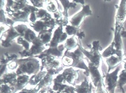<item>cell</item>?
<instances>
[{"label":"cell","mask_w":126,"mask_h":93,"mask_svg":"<svg viewBox=\"0 0 126 93\" xmlns=\"http://www.w3.org/2000/svg\"><path fill=\"white\" fill-rule=\"evenodd\" d=\"M15 61L18 64V67L15 72L18 76L21 75H33L39 73L41 69L40 61L35 57L16 59Z\"/></svg>","instance_id":"cell-1"},{"label":"cell","mask_w":126,"mask_h":93,"mask_svg":"<svg viewBox=\"0 0 126 93\" xmlns=\"http://www.w3.org/2000/svg\"><path fill=\"white\" fill-rule=\"evenodd\" d=\"M78 47L86 58L89 60L90 63L98 68L100 67L102 58L100 52L102 50V47L101 46L100 41H93L92 42L90 51H88L82 46L80 40H78Z\"/></svg>","instance_id":"cell-2"},{"label":"cell","mask_w":126,"mask_h":93,"mask_svg":"<svg viewBox=\"0 0 126 93\" xmlns=\"http://www.w3.org/2000/svg\"><path fill=\"white\" fill-rule=\"evenodd\" d=\"M63 56L70 57L73 60V63L71 67L78 68L79 69L84 70V75L86 77H89L90 76L88 66H87L84 62V55L80 50L79 47L78 46L77 49L73 52H70V51L66 50L64 53Z\"/></svg>","instance_id":"cell-3"},{"label":"cell","mask_w":126,"mask_h":93,"mask_svg":"<svg viewBox=\"0 0 126 93\" xmlns=\"http://www.w3.org/2000/svg\"><path fill=\"white\" fill-rule=\"evenodd\" d=\"M88 66L89 68L92 82L96 88L95 93H105L106 90L104 82V77L101 75L98 68L91 63H89Z\"/></svg>","instance_id":"cell-4"},{"label":"cell","mask_w":126,"mask_h":93,"mask_svg":"<svg viewBox=\"0 0 126 93\" xmlns=\"http://www.w3.org/2000/svg\"><path fill=\"white\" fill-rule=\"evenodd\" d=\"M121 69V65L116 67L111 72L107 73L103 77L105 79V86L106 93H114L115 88L118 86V73Z\"/></svg>","instance_id":"cell-5"},{"label":"cell","mask_w":126,"mask_h":93,"mask_svg":"<svg viewBox=\"0 0 126 93\" xmlns=\"http://www.w3.org/2000/svg\"><path fill=\"white\" fill-rule=\"evenodd\" d=\"M32 45L30 47L29 50H23L19 52L18 53L22 58H29V57H35L41 54L45 51V46L42 43V42L38 39V37L32 42Z\"/></svg>","instance_id":"cell-6"},{"label":"cell","mask_w":126,"mask_h":93,"mask_svg":"<svg viewBox=\"0 0 126 93\" xmlns=\"http://www.w3.org/2000/svg\"><path fill=\"white\" fill-rule=\"evenodd\" d=\"M92 15V11L91 9L90 5H84L82 7L81 10L74 15L69 20V22L72 26L75 27L79 28L82 22L84 19L85 17L91 16Z\"/></svg>","instance_id":"cell-7"},{"label":"cell","mask_w":126,"mask_h":93,"mask_svg":"<svg viewBox=\"0 0 126 93\" xmlns=\"http://www.w3.org/2000/svg\"><path fill=\"white\" fill-rule=\"evenodd\" d=\"M20 35L15 29L14 27L10 26L9 29L1 35V44L3 47H9L11 46V41L15 38H18Z\"/></svg>","instance_id":"cell-8"},{"label":"cell","mask_w":126,"mask_h":93,"mask_svg":"<svg viewBox=\"0 0 126 93\" xmlns=\"http://www.w3.org/2000/svg\"><path fill=\"white\" fill-rule=\"evenodd\" d=\"M63 27H58L55 30L50 42L46 46H49V47H53V48L57 47L59 46V43L66 41L67 39L68 35L66 32H63Z\"/></svg>","instance_id":"cell-9"},{"label":"cell","mask_w":126,"mask_h":93,"mask_svg":"<svg viewBox=\"0 0 126 93\" xmlns=\"http://www.w3.org/2000/svg\"><path fill=\"white\" fill-rule=\"evenodd\" d=\"M126 20V1H120L115 16V26L123 27Z\"/></svg>","instance_id":"cell-10"},{"label":"cell","mask_w":126,"mask_h":93,"mask_svg":"<svg viewBox=\"0 0 126 93\" xmlns=\"http://www.w3.org/2000/svg\"><path fill=\"white\" fill-rule=\"evenodd\" d=\"M78 71H76L72 67L67 68L64 69L62 74L63 77L66 81L72 86H75V82L79 77V74Z\"/></svg>","instance_id":"cell-11"},{"label":"cell","mask_w":126,"mask_h":93,"mask_svg":"<svg viewBox=\"0 0 126 93\" xmlns=\"http://www.w3.org/2000/svg\"><path fill=\"white\" fill-rule=\"evenodd\" d=\"M64 49H65V47H64V45L61 44L57 47H54V48L49 47L48 49H46L45 51H44L41 54L35 57L36 58L41 59L45 56L49 55L55 56L57 58H61V56H62L63 52Z\"/></svg>","instance_id":"cell-12"},{"label":"cell","mask_w":126,"mask_h":93,"mask_svg":"<svg viewBox=\"0 0 126 93\" xmlns=\"http://www.w3.org/2000/svg\"><path fill=\"white\" fill-rule=\"evenodd\" d=\"M123 29V27H115L114 29V39L112 41L114 42V48L118 52L121 54H125V51L123 50V45L122 42V37L121 35L122 31Z\"/></svg>","instance_id":"cell-13"},{"label":"cell","mask_w":126,"mask_h":93,"mask_svg":"<svg viewBox=\"0 0 126 93\" xmlns=\"http://www.w3.org/2000/svg\"><path fill=\"white\" fill-rule=\"evenodd\" d=\"M41 66L40 71H43L44 68H58L60 67V61L55 56L49 55L41 59Z\"/></svg>","instance_id":"cell-14"},{"label":"cell","mask_w":126,"mask_h":93,"mask_svg":"<svg viewBox=\"0 0 126 93\" xmlns=\"http://www.w3.org/2000/svg\"><path fill=\"white\" fill-rule=\"evenodd\" d=\"M53 89L56 93H61L68 85L65 84L66 81L63 77L62 74H59L55 79H53Z\"/></svg>","instance_id":"cell-15"},{"label":"cell","mask_w":126,"mask_h":93,"mask_svg":"<svg viewBox=\"0 0 126 93\" xmlns=\"http://www.w3.org/2000/svg\"><path fill=\"white\" fill-rule=\"evenodd\" d=\"M18 75L15 72L10 73H6L1 76L0 83L1 84H8L14 86L16 84Z\"/></svg>","instance_id":"cell-16"},{"label":"cell","mask_w":126,"mask_h":93,"mask_svg":"<svg viewBox=\"0 0 126 93\" xmlns=\"http://www.w3.org/2000/svg\"><path fill=\"white\" fill-rule=\"evenodd\" d=\"M123 57H118L113 55L105 59L106 63L108 66V73H110L112 69L121 65V63L123 62Z\"/></svg>","instance_id":"cell-17"},{"label":"cell","mask_w":126,"mask_h":93,"mask_svg":"<svg viewBox=\"0 0 126 93\" xmlns=\"http://www.w3.org/2000/svg\"><path fill=\"white\" fill-rule=\"evenodd\" d=\"M74 87L76 93H91L92 92V83L89 82L86 77L80 85H76Z\"/></svg>","instance_id":"cell-18"},{"label":"cell","mask_w":126,"mask_h":93,"mask_svg":"<svg viewBox=\"0 0 126 93\" xmlns=\"http://www.w3.org/2000/svg\"><path fill=\"white\" fill-rule=\"evenodd\" d=\"M30 79V77L29 75H21L18 76L16 84L14 86L16 92L21 91L25 88L28 83H29Z\"/></svg>","instance_id":"cell-19"},{"label":"cell","mask_w":126,"mask_h":93,"mask_svg":"<svg viewBox=\"0 0 126 93\" xmlns=\"http://www.w3.org/2000/svg\"><path fill=\"white\" fill-rule=\"evenodd\" d=\"M30 14L28 13L23 11L22 10H17L14 11L13 14L10 18L15 22H29L28 21V16Z\"/></svg>","instance_id":"cell-20"},{"label":"cell","mask_w":126,"mask_h":93,"mask_svg":"<svg viewBox=\"0 0 126 93\" xmlns=\"http://www.w3.org/2000/svg\"><path fill=\"white\" fill-rule=\"evenodd\" d=\"M102 58L105 59L109 58V57L115 55L118 57H123V55L121 54V53L118 52L116 51L115 48H114V42L113 41L111 42V43H110V45L104 51V52L102 53V54H101Z\"/></svg>","instance_id":"cell-21"},{"label":"cell","mask_w":126,"mask_h":93,"mask_svg":"<svg viewBox=\"0 0 126 93\" xmlns=\"http://www.w3.org/2000/svg\"><path fill=\"white\" fill-rule=\"evenodd\" d=\"M60 3H61V5L63 7L64 10L62 13V15L64 17L67 18H68V11L70 9H75L77 6V3H76L75 1H70L68 0H60L58 1Z\"/></svg>","instance_id":"cell-22"},{"label":"cell","mask_w":126,"mask_h":93,"mask_svg":"<svg viewBox=\"0 0 126 93\" xmlns=\"http://www.w3.org/2000/svg\"><path fill=\"white\" fill-rule=\"evenodd\" d=\"M37 37L44 45L47 46V45L49 44L52 39V31L46 30L42 31L39 33Z\"/></svg>","instance_id":"cell-23"},{"label":"cell","mask_w":126,"mask_h":93,"mask_svg":"<svg viewBox=\"0 0 126 93\" xmlns=\"http://www.w3.org/2000/svg\"><path fill=\"white\" fill-rule=\"evenodd\" d=\"M47 72L45 71H40L37 74L33 75L30 77L29 80V84L31 86H37L44 77L47 75Z\"/></svg>","instance_id":"cell-24"},{"label":"cell","mask_w":126,"mask_h":93,"mask_svg":"<svg viewBox=\"0 0 126 93\" xmlns=\"http://www.w3.org/2000/svg\"><path fill=\"white\" fill-rule=\"evenodd\" d=\"M53 76L51 74L47 72L45 76L43 78V80L40 81V82L36 86V88L39 91L42 88L50 86L53 81Z\"/></svg>","instance_id":"cell-25"},{"label":"cell","mask_w":126,"mask_h":93,"mask_svg":"<svg viewBox=\"0 0 126 93\" xmlns=\"http://www.w3.org/2000/svg\"><path fill=\"white\" fill-rule=\"evenodd\" d=\"M30 25L33 28L34 31L39 33L43 31L49 30L46 27L44 21L42 20H37L35 23H30Z\"/></svg>","instance_id":"cell-26"},{"label":"cell","mask_w":126,"mask_h":93,"mask_svg":"<svg viewBox=\"0 0 126 93\" xmlns=\"http://www.w3.org/2000/svg\"><path fill=\"white\" fill-rule=\"evenodd\" d=\"M64 46L67 51H70L76 48V47L78 46V41L77 39L75 37V36L68 38L66 40Z\"/></svg>","instance_id":"cell-27"},{"label":"cell","mask_w":126,"mask_h":93,"mask_svg":"<svg viewBox=\"0 0 126 93\" xmlns=\"http://www.w3.org/2000/svg\"><path fill=\"white\" fill-rule=\"evenodd\" d=\"M18 58L16 54H9L6 53L1 56V65H7L9 63L14 61Z\"/></svg>","instance_id":"cell-28"},{"label":"cell","mask_w":126,"mask_h":93,"mask_svg":"<svg viewBox=\"0 0 126 93\" xmlns=\"http://www.w3.org/2000/svg\"><path fill=\"white\" fill-rule=\"evenodd\" d=\"M126 85V69H123L121 71V73L118 76V86L122 93H126L124 90L123 86Z\"/></svg>","instance_id":"cell-29"},{"label":"cell","mask_w":126,"mask_h":93,"mask_svg":"<svg viewBox=\"0 0 126 93\" xmlns=\"http://www.w3.org/2000/svg\"><path fill=\"white\" fill-rule=\"evenodd\" d=\"M37 37V36H36L35 32L33 30L31 29L30 28H28V29L26 30L23 36L24 39L30 43H32Z\"/></svg>","instance_id":"cell-30"},{"label":"cell","mask_w":126,"mask_h":93,"mask_svg":"<svg viewBox=\"0 0 126 93\" xmlns=\"http://www.w3.org/2000/svg\"><path fill=\"white\" fill-rule=\"evenodd\" d=\"M28 3V2L27 1H24V0L14 1V4H13L11 9H12L14 11L22 10Z\"/></svg>","instance_id":"cell-31"},{"label":"cell","mask_w":126,"mask_h":93,"mask_svg":"<svg viewBox=\"0 0 126 93\" xmlns=\"http://www.w3.org/2000/svg\"><path fill=\"white\" fill-rule=\"evenodd\" d=\"M16 90L14 86L8 84H1L0 93H15Z\"/></svg>","instance_id":"cell-32"},{"label":"cell","mask_w":126,"mask_h":93,"mask_svg":"<svg viewBox=\"0 0 126 93\" xmlns=\"http://www.w3.org/2000/svg\"><path fill=\"white\" fill-rule=\"evenodd\" d=\"M35 14L36 18L37 19H40V20L51 16V14H49L47 10L44 9H39V10L35 13Z\"/></svg>","instance_id":"cell-33"},{"label":"cell","mask_w":126,"mask_h":93,"mask_svg":"<svg viewBox=\"0 0 126 93\" xmlns=\"http://www.w3.org/2000/svg\"><path fill=\"white\" fill-rule=\"evenodd\" d=\"M80 28L75 27L72 25H67L65 27V32L68 36H76Z\"/></svg>","instance_id":"cell-34"},{"label":"cell","mask_w":126,"mask_h":93,"mask_svg":"<svg viewBox=\"0 0 126 93\" xmlns=\"http://www.w3.org/2000/svg\"><path fill=\"white\" fill-rule=\"evenodd\" d=\"M46 5V9L47 11L49 12L55 13L58 10H57V7L56 5L54 3V2L51 1H47L45 2Z\"/></svg>","instance_id":"cell-35"},{"label":"cell","mask_w":126,"mask_h":93,"mask_svg":"<svg viewBox=\"0 0 126 93\" xmlns=\"http://www.w3.org/2000/svg\"><path fill=\"white\" fill-rule=\"evenodd\" d=\"M17 43L22 45V46L24 47V50H29L30 49V43L29 42L26 40L23 37H19L17 38Z\"/></svg>","instance_id":"cell-36"},{"label":"cell","mask_w":126,"mask_h":93,"mask_svg":"<svg viewBox=\"0 0 126 93\" xmlns=\"http://www.w3.org/2000/svg\"><path fill=\"white\" fill-rule=\"evenodd\" d=\"M15 29H16V31L18 32V33L20 35L21 37H23L24 33L26 30L28 29V27L25 24H18L14 27Z\"/></svg>","instance_id":"cell-37"},{"label":"cell","mask_w":126,"mask_h":93,"mask_svg":"<svg viewBox=\"0 0 126 93\" xmlns=\"http://www.w3.org/2000/svg\"><path fill=\"white\" fill-rule=\"evenodd\" d=\"M55 21H56V23L57 25H58V27H66L67 26V24L68 23V19L65 18L64 17L63 15L62 16H61L60 18L58 19H55Z\"/></svg>","instance_id":"cell-38"},{"label":"cell","mask_w":126,"mask_h":93,"mask_svg":"<svg viewBox=\"0 0 126 93\" xmlns=\"http://www.w3.org/2000/svg\"><path fill=\"white\" fill-rule=\"evenodd\" d=\"M62 62L63 67H71L72 63H73V60L70 57L63 56L62 59Z\"/></svg>","instance_id":"cell-39"},{"label":"cell","mask_w":126,"mask_h":93,"mask_svg":"<svg viewBox=\"0 0 126 93\" xmlns=\"http://www.w3.org/2000/svg\"><path fill=\"white\" fill-rule=\"evenodd\" d=\"M45 1H30L31 2L34 7L37 9H43L44 7V3H45Z\"/></svg>","instance_id":"cell-40"},{"label":"cell","mask_w":126,"mask_h":93,"mask_svg":"<svg viewBox=\"0 0 126 93\" xmlns=\"http://www.w3.org/2000/svg\"><path fill=\"white\" fill-rule=\"evenodd\" d=\"M39 91L37 90V88H33V89H27L26 88H24L20 91L18 93H38Z\"/></svg>","instance_id":"cell-41"},{"label":"cell","mask_w":126,"mask_h":93,"mask_svg":"<svg viewBox=\"0 0 126 93\" xmlns=\"http://www.w3.org/2000/svg\"><path fill=\"white\" fill-rule=\"evenodd\" d=\"M38 93H54V91L53 88L51 89L50 86L43 88L39 90Z\"/></svg>","instance_id":"cell-42"},{"label":"cell","mask_w":126,"mask_h":93,"mask_svg":"<svg viewBox=\"0 0 126 93\" xmlns=\"http://www.w3.org/2000/svg\"><path fill=\"white\" fill-rule=\"evenodd\" d=\"M18 67V64L17 63L15 60L10 62L8 64H7V68L9 69L14 70L15 69H17Z\"/></svg>","instance_id":"cell-43"},{"label":"cell","mask_w":126,"mask_h":93,"mask_svg":"<svg viewBox=\"0 0 126 93\" xmlns=\"http://www.w3.org/2000/svg\"><path fill=\"white\" fill-rule=\"evenodd\" d=\"M61 93H76L75 92V88L73 86H69L66 88Z\"/></svg>","instance_id":"cell-44"},{"label":"cell","mask_w":126,"mask_h":93,"mask_svg":"<svg viewBox=\"0 0 126 93\" xmlns=\"http://www.w3.org/2000/svg\"><path fill=\"white\" fill-rule=\"evenodd\" d=\"M76 36L78 37L79 40H82L85 37V34L84 31L83 29H81V28H80Z\"/></svg>","instance_id":"cell-45"},{"label":"cell","mask_w":126,"mask_h":93,"mask_svg":"<svg viewBox=\"0 0 126 93\" xmlns=\"http://www.w3.org/2000/svg\"><path fill=\"white\" fill-rule=\"evenodd\" d=\"M1 10V23L6 24V17L5 16V11L3 9H0Z\"/></svg>","instance_id":"cell-46"},{"label":"cell","mask_w":126,"mask_h":93,"mask_svg":"<svg viewBox=\"0 0 126 93\" xmlns=\"http://www.w3.org/2000/svg\"><path fill=\"white\" fill-rule=\"evenodd\" d=\"M15 23V22L14 20H13L11 19L7 18H6V25L8 26L9 27L10 26H13L14 24Z\"/></svg>","instance_id":"cell-47"},{"label":"cell","mask_w":126,"mask_h":93,"mask_svg":"<svg viewBox=\"0 0 126 93\" xmlns=\"http://www.w3.org/2000/svg\"><path fill=\"white\" fill-rule=\"evenodd\" d=\"M122 63H123L124 69H126V52L125 53V54H124L123 59V62H122Z\"/></svg>","instance_id":"cell-48"},{"label":"cell","mask_w":126,"mask_h":93,"mask_svg":"<svg viewBox=\"0 0 126 93\" xmlns=\"http://www.w3.org/2000/svg\"><path fill=\"white\" fill-rule=\"evenodd\" d=\"M121 35L122 38H126V31H125L123 29L122 30Z\"/></svg>","instance_id":"cell-49"},{"label":"cell","mask_w":126,"mask_h":93,"mask_svg":"<svg viewBox=\"0 0 126 93\" xmlns=\"http://www.w3.org/2000/svg\"><path fill=\"white\" fill-rule=\"evenodd\" d=\"M0 9H3V7L4 6V1H2V0H1L0 1Z\"/></svg>","instance_id":"cell-50"},{"label":"cell","mask_w":126,"mask_h":93,"mask_svg":"<svg viewBox=\"0 0 126 93\" xmlns=\"http://www.w3.org/2000/svg\"></svg>","instance_id":"cell-51"},{"label":"cell","mask_w":126,"mask_h":93,"mask_svg":"<svg viewBox=\"0 0 126 93\" xmlns=\"http://www.w3.org/2000/svg\"></svg>","instance_id":"cell-52"}]
</instances>
